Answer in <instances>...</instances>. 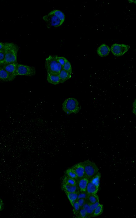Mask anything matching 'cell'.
<instances>
[{
  "mask_svg": "<svg viewBox=\"0 0 136 218\" xmlns=\"http://www.w3.org/2000/svg\"><path fill=\"white\" fill-rule=\"evenodd\" d=\"M3 50L5 53L4 65L13 62H17V56L19 47L13 43L6 42Z\"/></svg>",
  "mask_w": 136,
  "mask_h": 218,
  "instance_id": "1",
  "label": "cell"
},
{
  "mask_svg": "<svg viewBox=\"0 0 136 218\" xmlns=\"http://www.w3.org/2000/svg\"><path fill=\"white\" fill-rule=\"evenodd\" d=\"M57 55H49L45 59V66L47 74H59L62 66L57 59Z\"/></svg>",
  "mask_w": 136,
  "mask_h": 218,
  "instance_id": "2",
  "label": "cell"
},
{
  "mask_svg": "<svg viewBox=\"0 0 136 218\" xmlns=\"http://www.w3.org/2000/svg\"><path fill=\"white\" fill-rule=\"evenodd\" d=\"M81 109L78 101L75 98H70L66 99L62 104V109L66 114H76Z\"/></svg>",
  "mask_w": 136,
  "mask_h": 218,
  "instance_id": "3",
  "label": "cell"
},
{
  "mask_svg": "<svg viewBox=\"0 0 136 218\" xmlns=\"http://www.w3.org/2000/svg\"><path fill=\"white\" fill-rule=\"evenodd\" d=\"M85 172V176L89 179L98 172L99 169L96 164L89 160L82 162Z\"/></svg>",
  "mask_w": 136,
  "mask_h": 218,
  "instance_id": "4",
  "label": "cell"
},
{
  "mask_svg": "<svg viewBox=\"0 0 136 218\" xmlns=\"http://www.w3.org/2000/svg\"><path fill=\"white\" fill-rule=\"evenodd\" d=\"M36 72L35 68L33 67L18 63L16 75V76H32L35 75Z\"/></svg>",
  "mask_w": 136,
  "mask_h": 218,
  "instance_id": "5",
  "label": "cell"
},
{
  "mask_svg": "<svg viewBox=\"0 0 136 218\" xmlns=\"http://www.w3.org/2000/svg\"><path fill=\"white\" fill-rule=\"evenodd\" d=\"M130 48V46L127 45L114 44L111 45L110 49L114 55L116 56H121L127 52Z\"/></svg>",
  "mask_w": 136,
  "mask_h": 218,
  "instance_id": "6",
  "label": "cell"
},
{
  "mask_svg": "<svg viewBox=\"0 0 136 218\" xmlns=\"http://www.w3.org/2000/svg\"><path fill=\"white\" fill-rule=\"evenodd\" d=\"M43 18L46 23L48 28L58 27L63 23L58 17L53 14H48L47 15L43 16Z\"/></svg>",
  "mask_w": 136,
  "mask_h": 218,
  "instance_id": "7",
  "label": "cell"
},
{
  "mask_svg": "<svg viewBox=\"0 0 136 218\" xmlns=\"http://www.w3.org/2000/svg\"><path fill=\"white\" fill-rule=\"evenodd\" d=\"M18 64L17 62L9 63L4 65L2 68L15 78L16 76V70Z\"/></svg>",
  "mask_w": 136,
  "mask_h": 218,
  "instance_id": "8",
  "label": "cell"
},
{
  "mask_svg": "<svg viewBox=\"0 0 136 218\" xmlns=\"http://www.w3.org/2000/svg\"><path fill=\"white\" fill-rule=\"evenodd\" d=\"M71 167L76 173L78 179L85 176L84 168L82 162L77 163Z\"/></svg>",
  "mask_w": 136,
  "mask_h": 218,
  "instance_id": "9",
  "label": "cell"
},
{
  "mask_svg": "<svg viewBox=\"0 0 136 218\" xmlns=\"http://www.w3.org/2000/svg\"><path fill=\"white\" fill-rule=\"evenodd\" d=\"M110 51V47L105 44H103L97 48V53L99 56L103 57L108 56Z\"/></svg>",
  "mask_w": 136,
  "mask_h": 218,
  "instance_id": "10",
  "label": "cell"
},
{
  "mask_svg": "<svg viewBox=\"0 0 136 218\" xmlns=\"http://www.w3.org/2000/svg\"><path fill=\"white\" fill-rule=\"evenodd\" d=\"M89 179L85 176L77 180V185L80 192H85Z\"/></svg>",
  "mask_w": 136,
  "mask_h": 218,
  "instance_id": "11",
  "label": "cell"
},
{
  "mask_svg": "<svg viewBox=\"0 0 136 218\" xmlns=\"http://www.w3.org/2000/svg\"><path fill=\"white\" fill-rule=\"evenodd\" d=\"M99 202L93 205H90L86 202L82 208H84L87 213V218L92 217V214L95 208L99 204Z\"/></svg>",
  "mask_w": 136,
  "mask_h": 218,
  "instance_id": "12",
  "label": "cell"
},
{
  "mask_svg": "<svg viewBox=\"0 0 136 218\" xmlns=\"http://www.w3.org/2000/svg\"><path fill=\"white\" fill-rule=\"evenodd\" d=\"M61 188L63 191H66L69 192L75 193L79 192L77 185H71L62 182Z\"/></svg>",
  "mask_w": 136,
  "mask_h": 218,
  "instance_id": "13",
  "label": "cell"
},
{
  "mask_svg": "<svg viewBox=\"0 0 136 218\" xmlns=\"http://www.w3.org/2000/svg\"><path fill=\"white\" fill-rule=\"evenodd\" d=\"M14 79L13 77L3 68L0 69V80L5 82H8L12 81Z\"/></svg>",
  "mask_w": 136,
  "mask_h": 218,
  "instance_id": "14",
  "label": "cell"
},
{
  "mask_svg": "<svg viewBox=\"0 0 136 218\" xmlns=\"http://www.w3.org/2000/svg\"><path fill=\"white\" fill-rule=\"evenodd\" d=\"M47 79L49 83L54 85L60 83L59 74H47Z\"/></svg>",
  "mask_w": 136,
  "mask_h": 218,
  "instance_id": "15",
  "label": "cell"
},
{
  "mask_svg": "<svg viewBox=\"0 0 136 218\" xmlns=\"http://www.w3.org/2000/svg\"><path fill=\"white\" fill-rule=\"evenodd\" d=\"M99 189L97 188L89 180L86 187V192L88 195L96 194Z\"/></svg>",
  "mask_w": 136,
  "mask_h": 218,
  "instance_id": "16",
  "label": "cell"
},
{
  "mask_svg": "<svg viewBox=\"0 0 136 218\" xmlns=\"http://www.w3.org/2000/svg\"><path fill=\"white\" fill-rule=\"evenodd\" d=\"M60 83H62L69 79L71 77V74L62 69L59 74Z\"/></svg>",
  "mask_w": 136,
  "mask_h": 218,
  "instance_id": "17",
  "label": "cell"
},
{
  "mask_svg": "<svg viewBox=\"0 0 136 218\" xmlns=\"http://www.w3.org/2000/svg\"><path fill=\"white\" fill-rule=\"evenodd\" d=\"M66 194L71 205L73 206V204L77 200L79 192L75 193H70L66 191H63Z\"/></svg>",
  "mask_w": 136,
  "mask_h": 218,
  "instance_id": "18",
  "label": "cell"
},
{
  "mask_svg": "<svg viewBox=\"0 0 136 218\" xmlns=\"http://www.w3.org/2000/svg\"><path fill=\"white\" fill-rule=\"evenodd\" d=\"M99 202V197L96 194H89L86 198V202L90 205H93Z\"/></svg>",
  "mask_w": 136,
  "mask_h": 218,
  "instance_id": "19",
  "label": "cell"
},
{
  "mask_svg": "<svg viewBox=\"0 0 136 218\" xmlns=\"http://www.w3.org/2000/svg\"><path fill=\"white\" fill-rule=\"evenodd\" d=\"M62 182L71 185H77L76 180L68 176L65 174L62 178Z\"/></svg>",
  "mask_w": 136,
  "mask_h": 218,
  "instance_id": "20",
  "label": "cell"
},
{
  "mask_svg": "<svg viewBox=\"0 0 136 218\" xmlns=\"http://www.w3.org/2000/svg\"><path fill=\"white\" fill-rule=\"evenodd\" d=\"M101 177V174L98 172L95 175L89 180L99 189Z\"/></svg>",
  "mask_w": 136,
  "mask_h": 218,
  "instance_id": "21",
  "label": "cell"
},
{
  "mask_svg": "<svg viewBox=\"0 0 136 218\" xmlns=\"http://www.w3.org/2000/svg\"><path fill=\"white\" fill-rule=\"evenodd\" d=\"M103 205L99 203L94 210L92 214V217H96L100 215L103 212Z\"/></svg>",
  "mask_w": 136,
  "mask_h": 218,
  "instance_id": "22",
  "label": "cell"
},
{
  "mask_svg": "<svg viewBox=\"0 0 136 218\" xmlns=\"http://www.w3.org/2000/svg\"><path fill=\"white\" fill-rule=\"evenodd\" d=\"M48 14L54 15L58 17L63 23L64 21L65 16L64 13L59 10H55L51 11Z\"/></svg>",
  "mask_w": 136,
  "mask_h": 218,
  "instance_id": "23",
  "label": "cell"
},
{
  "mask_svg": "<svg viewBox=\"0 0 136 218\" xmlns=\"http://www.w3.org/2000/svg\"><path fill=\"white\" fill-rule=\"evenodd\" d=\"M65 174L68 176L73 178L77 181L78 179V177L76 173L71 167L66 170L65 171Z\"/></svg>",
  "mask_w": 136,
  "mask_h": 218,
  "instance_id": "24",
  "label": "cell"
},
{
  "mask_svg": "<svg viewBox=\"0 0 136 218\" xmlns=\"http://www.w3.org/2000/svg\"><path fill=\"white\" fill-rule=\"evenodd\" d=\"M62 69L71 74L72 67L70 63L68 60L62 67Z\"/></svg>",
  "mask_w": 136,
  "mask_h": 218,
  "instance_id": "25",
  "label": "cell"
},
{
  "mask_svg": "<svg viewBox=\"0 0 136 218\" xmlns=\"http://www.w3.org/2000/svg\"><path fill=\"white\" fill-rule=\"evenodd\" d=\"M87 213L85 210L83 208H80L76 216L78 218H87Z\"/></svg>",
  "mask_w": 136,
  "mask_h": 218,
  "instance_id": "26",
  "label": "cell"
},
{
  "mask_svg": "<svg viewBox=\"0 0 136 218\" xmlns=\"http://www.w3.org/2000/svg\"><path fill=\"white\" fill-rule=\"evenodd\" d=\"M72 207L73 208V213L76 216L77 215L80 208L77 200H76L74 203Z\"/></svg>",
  "mask_w": 136,
  "mask_h": 218,
  "instance_id": "27",
  "label": "cell"
},
{
  "mask_svg": "<svg viewBox=\"0 0 136 218\" xmlns=\"http://www.w3.org/2000/svg\"><path fill=\"white\" fill-rule=\"evenodd\" d=\"M57 59L59 63L62 67L68 60L66 58L57 55Z\"/></svg>",
  "mask_w": 136,
  "mask_h": 218,
  "instance_id": "28",
  "label": "cell"
},
{
  "mask_svg": "<svg viewBox=\"0 0 136 218\" xmlns=\"http://www.w3.org/2000/svg\"><path fill=\"white\" fill-rule=\"evenodd\" d=\"M88 195L85 192H81L79 191L77 200L80 198H86Z\"/></svg>",
  "mask_w": 136,
  "mask_h": 218,
  "instance_id": "29",
  "label": "cell"
},
{
  "mask_svg": "<svg viewBox=\"0 0 136 218\" xmlns=\"http://www.w3.org/2000/svg\"><path fill=\"white\" fill-rule=\"evenodd\" d=\"M5 59V53L3 50L0 52V62L4 64Z\"/></svg>",
  "mask_w": 136,
  "mask_h": 218,
  "instance_id": "30",
  "label": "cell"
},
{
  "mask_svg": "<svg viewBox=\"0 0 136 218\" xmlns=\"http://www.w3.org/2000/svg\"><path fill=\"white\" fill-rule=\"evenodd\" d=\"M77 200V201L80 208H81L84 204L86 202V199L80 198Z\"/></svg>",
  "mask_w": 136,
  "mask_h": 218,
  "instance_id": "31",
  "label": "cell"
},
{
  "mask_svg": "<svg viewBox=\"0 0 136 218\" xmlns=\"http://www.w3.org/2000/svg\"><path fill=\"white\" fill-rule=\"evenodd\" d=\"M4 208V204L2 200L0 198V211L2 210Z\"/></svg>",
  "mask_w": 136,
  "mask_h": 218,
  "instance_id": "32",
  "label": "cell"
},
{
  "mask_svg": "<svg viewBox=\"0 0 136 218\" xmlns=\"http://www.w3.org/2000/svg\"><path fill=\"white\" fill-rule=\"evenodd\" d=\"M133 112L135 115H136V100L135 99V101L133 103Z\"/></svg>",
  "mask_w": 136,
  "mask_h": 218,
  "instance_id": "33",
  "label": "cell"
},
{
  "mask_svg": "<svg viewBox=\"0 0 136 218\" xmlns=\"http://www.w3.org/2000/svg\"><path fill=\"white\" fill-rule=\"evenodd\" d=\"M5 43L0 42V50H2L4 47Z\"/></svg>",
  "mask_w": 136,
  "mask_h": 218,
  "instance_id": "34",
  "label": "cell"
},
{
  "mask_svg": "<svg viewBox=\"0 0 136 218\" xmlns=\"http://www.w3.org/2000/svg\"><path fill=\"white\" fill-rule=\"evenodd\" d=\"M4 65L3 64L1 63L0 62V69L1 68H2L3 67V66Z\"/></svg>",
  "mask_w": 136,
  "mask_h": 218,
  "instance_id": "35",
  "label": "cell"
},
{
  "mask_svg": "<svg viewBox=\"0 0 136 218\" xmlns=\"http://www.w3.org/2000/svg\"><path fill=\"white\" fill-rule=\"evenodd\" d=\"M2 50H0V52Z\"/></svg>",
  "mask_w": 136,
  "mask_h": 218,
  "instance_id": "36",
  "label": "cell"
}]
</instances>
